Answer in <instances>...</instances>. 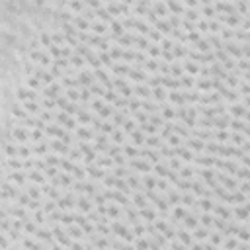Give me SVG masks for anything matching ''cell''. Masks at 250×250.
I'll return each mask as SVG.
<instances>
[{
	"instance_id": "6da1fadb",
	"label": "cell",
	"mask_w": 250,
	"mask_h": 250,
	"mask_svg": "<svg viewBox=\"0 0 250 250\" xmlns=\"http://www.w3.org/2000/svg\"><path fill=\"white\" fill-rule=\"evenodd\" d=\"M131 137H133V143H135V145H143V143H145V137H143V133H139V131H133Z\"/></svg>"
},
{
	"instance_id": "7a4b0ae2",
	"label": "cell",
	"mask_w": 250,
	"mask_h": 250,
	"mask_svg": "<svg viewBox=\"0 0 250 250\" xmlns=\"http://www.w3.org/2000/svg\"><path fill=\"white\" fill-rule=\"evenodd\" d=\"M78 207H80L82 211H88V209H90V203H88V199H84V197H82V199L78 201Z\"/></svg>"
},
{
	"instance_id": "3957f363",
	"label": "cell",
	"mask_w": 250,
	"mask_h": 250,
	"mask_svg": "<svg viewBox=\"0 0 250 250\" xmlns=\"http://www.w3.org/2000/svg\"><path fill=\"white\" fill-rule=\"evenodd\" d=\"M78 137H82V139H90L92 133H90L88 129H78Z\"/></svg>"
},
{
	"instance_id": "277c9868",
	"label": "cell",
	"mask_w": 250,
	"mask_h": 250,
	"mask_svg": "<svg viewBox=\"0 0 250 250\" xmlns=\"http://www.w3.org/2000/svg\"><path fill=\"white\" fill-rule=\"evenodd\" d=\"M233 113H235V115H242V113H244V108H242V106H233Z\"/></svg>"
},
{
	"instance_id": "5b68a950",
	"label": "cell",
	"mask_w": 250,
	"mask_h": 250,
	"mask_svg": "<svg viewBox=\"0 0 250 250\" xmlns=\"http://www.w3.org/2000/svg\"><path fill=\"white\" fill-rule=\"evenodd\" d=\"M147 145H151V147H158L160 143H158V137H151V139H147Z\"/></svg>"
},
{
	"instance_id": "8992f818",
	"label": "cell",
	"mask_w": 250,
	"mask_h": 250,
	"mask_svg": "<svg viewBox=\"0 0 250 250\" xmlns=\"http://www.w3.org/2000/svg\"><path fill=\"white\" fill-rule=\"evenodd\" d=\"M237 246H239V242H237V240H229V242H227V246H225V248H227V250H235V248H237Z\"/></svg>"
},
{
	"instance_id": "52a82bcc",
	"label": "cell",
	"mask_w": 250,
	"mask_h": 250,
	"mask_svg": "<svg viewBox=\"0 0 250 250\" xmlns=\"http://www.w3.org/2000/svg\"><path fill=\"white\" fill-rule=\"evenodd\" d=\"M108 215H111V217H117V215H119V209H117V207H109V209H108Z\"/></svg>"
},
{
	"instance_id": "ba28073f",
	"label": "cell",
	"mask_w": 250,
	"mask_h": 250,
	"mask_svg": "<svg viewBox=\"0 0 250 250\" xmlns=\"http://www.w3.org/2000/svg\"><path fill=\"white\" fill-rule=\"evenodd\" d=\"M199 88H201V90H209V88H211V82H209V80H201V82H199Z\"/></svg>"
},
{
	"instance_id": "9c48e42d",
	"label": "cell",
	"mask_w": 250,
	"mask_h": 250,
	"mask_svg": "<svg viewBox=\"0 0 250 250\" xmlns=\"http://www.w3.org/2000/svg\"><path fill=\"white\" fill-rule=\"evenodd\" d=\"M196 237H197V239H205L207 231H205V229H199V231H196Z\"/></svg>"
},
{
	"instance_id": "30bf717a",
	"label": "cell",
	"mask_w": 250,
	"mask_h": 250,
	"mask_svg": "<svg viewBox=\"0 0 250 250\" xmlns=\"http://www.w3.org/2000/svg\"><path fill=\"white\" fill-rule=\"evenodd\" d=\"M125 152L129 156H137V149H133V147H125Z\"/></svg>"
},
{
	"instance_id": "8fae6325",
	"label": "cell",
	"mask_w": 250,
	"mask_h": 250,
	"mask_svg": "<svg viewBox=\"0 0 250 250\" xmlns=\"http://www.w3.org/2000/svg\"><path fill=\"white\" fill-rule=\"evenodd\" d=\"M184 215H186V213H184V209H182V207L174 209V217H178V219H180V217H184Z\"/></svg>"
},
{
	"instance_id": "7c38bea8",
	"label": "cell",
	"mask_w": 250,
	"mask_h": 250,
	"mask_svg": "<svg viewBox=\"0 0 250 250\" xmlns=\"http://www.w3.org/2000/svg\"><path fill=\"white\" fill-rule=\"evenodd\" d=\"M137 248L139 250H147V240H137Z\"/></svg>"
},
{
	"instance_id": "4fadbf2b",
	"label": "cell",
	"mask_w": 250,
	"mask_h": 250,
	"mask_svg": "<svg viewBox=\"0 0 250 250\" xmlns=\"http://www.w3.org/2000/svg\"><path fill=\"white\" fill-rule=\"evenodd\" d=\"M213 244H219V242H221V240H223V237H221V235H213Z\"/></svg>"
},
{
	"instance_id": "5bb4252c",
	"label": "cell",
	"mask_w": 250,
	"mask_h": 250,
	"mask_svg": "<svg viewBox=\"0 0 250 250\" xmlns=\"http://www.w3.org/2000/svg\"><path fill=\"white\" fill-rule=\"evenodd\" d=\"M113 139H115V143H123V135H121V133H115Z\"/></svg>"
},
{
	"instance_id": "9a60e30c",
	"label": "cell",
	"mask_w": 250,
	"mask_h": 250,
	"mask_svg": "<svg viewBox=\"0 0 250 250\" xmlns=\"http://www.w3.org/2000/svg\"><path fill=\"white\" fill-rule=\"evenodd\" d=\"M33 139H35V141H39V139H41V133H39V131H33V135H32Z\"/></svg>"
},
{
	"instance_id": "2e32d148",
	"label": "cell",
	"mask_w": 250,
	"mask_h": 250,
	"mask_svg": "<svg viewBox=\"0 0 250 250\" xmlns=\"http://www.w3.org/2000/svg\"><path fill=\"white\" fill-rule=\"evenodd\" d=\"M239 250H250V248L246 246V244H240V246H239Z\"/></svg>"
}]
</instances>
